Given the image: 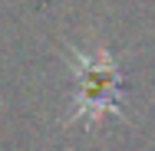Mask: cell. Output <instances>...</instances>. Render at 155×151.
I'll return each mask as SVG.
<instances>
[{"label": "cell", "instance_id": "obj_1", "mask_svg": "<svg viewBox=\"0 0 155 151\" xmlns=\"http://www.w3.org/2000/svg\"><path fill=\"white\" fill-rule=\"evenodd\" d=\"M76 79H79V99L73 118H99L116 109V92H119V76L116 66L106 53L96 56H76Z\"/></svg>", "mask_w": 155, "mask_h": 151}]
</instances>
